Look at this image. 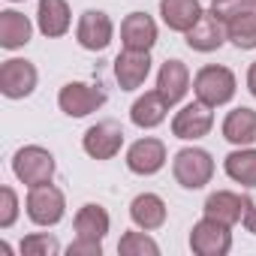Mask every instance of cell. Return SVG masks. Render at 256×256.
<instances>
[{
  "label": "cell",
  "mask_w": 256,
  "mask_h": 256,
  "mask_svg": "<svg viewBox=\"0 0 256 256\" xmlns=\"http://www.w3.org/2000/svg\"><path fill=\"white\" fill-rule=\"evenodd\" d=\"M235 88H238L235 72L226 70V66H217V64L202 66V70L196 72V78H193V94H196V100L205 102V106H211V108L226 106V102L235 96Z\"/></svg>",
  "instance_id": "obj_1"
},
{
  "label": "cell",
  "mask_w": 256,
  "mask_h": 256,
  "mask_svg": "<svg viewBox=\"0 0 256 256\" xmlns=\"http://www.w3.org/2000/svg\"><path fill=\"white\" fill-rule=\"evenodd\" d=\"M172 175L184 190H202L214 178V160L202 148H181L172 160Z\"/></svg>",
  "instance_id": "obj_2"
},
{
  "label": "cell",
  "mask_w": 256,
  "mask_h": 256,
  "mask_svg": "<svg viewBox=\"0 0 256 256\" xmlns=\"http://www.w3.org/2000/svg\"><path fill=\"white\" fill-rule=\"evenodd\" d=\"M12 172L28 187L48 184L54 178V157H52V151H46L40 145H28L12 157Z\"/></svg>",
  "instance_id": "obj_3"
},
{
  "label": "cell",
  "mask_w": 256,
  "mask_h": 256,
  "mask_svg": "<svg viewBox=\"0 0 256 256\" xmlns=\"http://www.w3.org/2000/svg\"><path fill=\"white\" fill-rule=\"evenodd\" d=\"M24 205H28V217L36 226H58L64 220V211H66V199L52 181L40 184V187H30Z\"/></svg>",
  "instance_id": "obj_4"
},
{
  "label": "cell",
  "mask_w": 256,
  "mask_h": 256,
  "mask_svg": "<svg viewBox=\"0 0 256 256\" xmlns=\"http://www.w3.org/2000/svg\"><path fill=\"white\" fill-rule=\"evenodd\" d=\"M232 226L214 220V217H202L193 229H190V250L196 256H226L232 250Z\"/></svg>",
  "instance_id": "obj_5"
},
{
  "label": "cell",
  "mask_w": 256,
  "mask_h": 256,
  "mask_svg": "<svg viewBox=\"0 0 256 256\" xmlns=\"http://www.w3.org/2000/svg\"><path fill=\"white\" fill-rule=\"evenodd\" d=\"M36 82H40V72L24 58L4 60V66H0V94H4L6 100H24V96H30L36 90Z\"/></svg>",
  "instance_id": "obj_6"
},
{
  "label": "cell",
  "mask_w": 256,
  "mask_h": 256,
  "mask_svg": "<svg viewBox=\"0 0 256 256\" xmlns=\"http://www.w3.org/2000/svg\"><path fill=\"white\" fill-rule=\"evenodd\" d=\"M58 106L70 118H88L90 112L106 106V94L100 88H90V84H82V82H70V84L60 88Z\"/></svg>",
  "instance_id": "obj_7"
},
{
  "label": "cell",
  "mask_w": 256,
  "mask_h": 256,
  "mask_svg": "<svg viewBox=\"0 0 256 256\" xmlns=\"http://www.w3.org/2000/svg\"><path fill=\"white\" fill-rule=\"evenodd\" d=\"M112 36H114V24H112V18L102 10H84L82 12L78 28H76V40H78L82 48L102 52V48H108Z\"/></svg>",
  "instance_id": "obj_8"
},
{
  "label": "cell",
  "mask_w": 256,
  "mask_h": 256,
  "mask_svg": "<svg viewBox=\"0 0 256 256\" xmlns=\"http://www.w3.org/2000/svg\"><path fill=\"white\" fill-rule=\"evenodd\" d=\"M211 126H214L211 106H205V102H199V100L190 102V106H184V108L172 118V133H175L178 139H184V142H196V139L208 136Z\"/></svg>",
  "instance_id": "obj_9"
},
{
  "label": "cell",
  "mask_w": 256,
  "mask_h": 256,
  "mask_svg": "<svg viewBox=\"0 0 256 256\" xmlns=\"http://www.w3.org/2000/svg\"><path fill=\"white\" fill-rule=\"evenodd\" d=\"M124 145V130L114 124V120H102V124H94L90 130L82 136V148L88 157L94 160H112Z\"/></svg>",
  "instance_id": "obj_10"
},
{
  "label": "cell",
  "mask_w": 256,
  "mask_h": 256,
  "mask_svg": "<svg viewBox=\"0 0 256 256\" xmlns=\"http://www.w3.org/2000/svg\"><path fill=\"white\" fill-rule=\"evenodd\" d=\"M166 166V145L160 139H139L126 151V169L133 175H157Z\"/></svg>",
  "instance_id": "obj_11"
},
{
  "label": "cell",
  "mask_w": 256,
  "mask_h": 256,
  "mask_svg": "<svg viewBox=\"0 0 256 256\" xmlns=\"http://www.w3.org/2000/svg\"><path fill=\"white\" fill-rule=\"evenodd\" d=\"M151 72V54L148 52H133V48H124L114 58V78L120 84V90H136L145 84Z\"/></svg>",
  "instance_id": "obj_12"
},
{
  "label": "cell",
  "mask_w": 256,
  "mask_h": 256,
  "mask_svg": "<svg viewBox=\"0 0 256 256\" xmlns=\"http://www.w3.org/2000/svg\"><path fill=\"white\" fill-rule=\"evenodd\" d=\"M187 36V46L193 52H217L229 36H226V22L217 18L214 12H202V18L184 34Z\"/></svg>",
  "instance_id": "obj_13"
},
{
  "label": "cell",
  "mask_w": 256,
  "mask_h": 256,
  "mask_svg": "<svg viewBox=\"0 0 256 256\" xmlns=\"http://www.w3.org/2000/svg\"><path fill=\"white\" fill-rule=\"evenodd\" d=\"M120 42L133 52H151L157 42V24L148 12H130L120 24Z\"/></svg>",
  "instance_id": "obj_14"
},
{
  "label": "cell",
  "mask_w": 256,
  "mask_h": 256,
  "mask_svg": "<svg viewBox=\"0 0 256 256\" xmlns=\"http://www.w3.org/2000/svg\"><path fill=\"white\" fill-rule=\"evenodd\" d=\"M157 90L163 94V100L169 106H178L187 96V90H190V70L181 60H175V58L166 60L160 66V72H157Z\"/></svg>",
  "instance_id": "obj_15"
},
{
  "label": "cell",
  "mask_w": 256,
  "mask_h": 256,
  "mask_svg": "<svg viewBox=\"0 0 256 256\" xmlns=\"http://www.w3.org/2000/svg\"><path fill=\"white\" fill-rule=\"evenodd\" d=\"M202 4L199 0H160V16L163 24L175 34H187L199 18H202Z\"/></svg>",
  "instance_id": "obj_16"
},
{
  "label": "cell",
  "mask_w": 256,
  "mask_h": 256,
  "mask_svg": "<svg viewBox=\"0 0 256 256\" xmlns=\"http://www.w3.org/2000/svg\"><path fill=\"white\" fill-rule=\"evenodd\" d=\"M223 139L238 145V148H247L256 142V112L247 108V106H238L232 108L226 118H223Z\"/></svg>",
  "instance_id": "obj_17"
},
{
  "label": "cell",
  "mask_w": 256,
  "mask_h": 256,
  "mask_svg": "<svg viewBox=\"0 0 256 256\" xmlns=\"http://www.w3.org/2000/svg\"><path fill=\"white\" fill-rule=\"evenodd\" d=\"M70 6L66 0H40V10H36V24H40V34L48 36V40H58L70 30Z\"/></svg>",
  "instance_id": "obj_18"
},
{
  "label": "cell",
  "mask_w": 256,
  "mask_h": 256,
  "mask_svg": "<svg viewBox=\"0 0 256 256\" xmlns=\"http://www.w3.org/2000/svg\"><path fill=\"white\" fill-rule=\"evenodd\" d=\"M130 217L139 229L145 232H154L166 223V202L157 196V193H139L130 205Z\"/></svg>",
  "instance_id": "obj_19"
},
{
  "label": "cell",
  "mask_w": 256,
  "mask_h": 256,
  "mask_svg": "<svg viewBox=\"0 0 256 256\" xmlns=\"http://www.w3.org/2000/svg\"><path fill=\"white\" fill-rule=\"evenodd\" d=\"M166 112H169V102L163 100L160 90H148L145 96H139L130 108V120L136 126H142V130H154V126H160L166 120Z\"/></svg>",
  "instance_id": "obj_20"
},
{
  "label": "cell",
  "mask_w": 256,
  "mask_h": 256,
  "mask_svg": "<svg viewBox=\"0 0 256 256\" xmlns=\"http://www.w3.org/2000/svg\"><path fill=\"white\" fill-rule=\"evenodd\" d=\"M205 217H214L226 226H235L241 223L244 217V196L232 193V190H217L205 199Z\"/></svg>",
  "instance_id": "obj_21"
},
{
  "label": "cell",
  "mask_w": 256,
  "mask_h": 256,
  "mask_svg": "<svg viewBox=\"0 0 256 256\" xmlns=\"http://www.w3.org/2000/svg\"><path fill=\"white\" fill-rule=\"evenodd\" d=\"M30 36H34V24H30L28 16H22L16 10L0 12V46L6 52H16V48L28 46Z\"/></svg>",
  "instance_id": "obj_22"
},
{
  "label": "cell",
  "mask_w": 256,
  "mask_h": 256,
  "mask_svg": "<svg viewBox=\"0 0 256 256\" xmlns=\"http://www.w3.org/2000/svg\"><path fill=\"white\" fill-rule=\"evenodd\" d=\"M72 226H76V235H78V238H96V241H102V238L108 235L112 220H108V211H106L102 205H94V202H90V205H82V208H78Z\"/></svg>",
  "instance_id": "obj_23"
},
{
  "label": "cell",
  "mask_w": 256,
  "mask_h": 256,
  "mask_svg": "<svg viewBox=\"0 0 256 256\" xmlns=\"http://www.w3.org/2000/svg\"><path fill=\"white\" fill-rule=\"evenodd\" d=\"M223 169L226 175L241 184V187H256V148H241V151H232L226 160H223Z\"/></svg>",
  "instance_id": "obj_24"
},
{
  "label": "cell",
  "mask_w": 256,
  "mask_h": 256,
  "mask_svg": "<svg viewBox=\"0 0 256 256\" xmlns=\"http://www.w3.org/2000/svg\"><path fill=\"white\" fill-rule=\"evenodd\" d=\"M226 36L235 48L250 52L256 48V10H244L226 22Z\"/></svg>",
  "instance_id": "obj_25"
},
{
  "label": "cell",
  "mask_w": 256,
  "mask_h": 256,
  "mask_svg": "<svg viewBox=\"0 0 256 256\" xmlns=\"http://www.w3.org/2000/svg\"><path fill=\"white\" fill-rule=\"evenodd\" d=\"M118 253L120 256H157L160 244L145 232H124L118 241Z\"/></svg>",
  "instance_id": "obj_26"
},
{
  "label": "cell",
  "mask_w": 256,
  "mask_h": 256,
  "mask_svg": "<svg viewBox=\"0 0 256 256\" xmlns=\"http://www.w3.org/2000/svg\"><path fill=\"white\" fill-rule=\"evenodd\" d=\"M58 250H60V244L48 232H34V235H28L22 241V253L24 256H54Z\"/></svg>",
  "instance_id": "obj_27"
},
{
  "label": "cell",
  "mask_w": 256,
  "mask_h": 256,
  "mask_svg": "<svg viewBox=\"0 0 256 256\" xmlns=\"http://www.w3.org/2000/svg\"><path fill=\"white\" fill-rule=\"evenodd\" d=\"M18 217V196L12 187H0V229H10Z\"/></svg>",
  "instance_id": "obj_28"
},
{
  "label": "cell",
  "mask_w": 256,
  "mask_h": 256,
  "mask_svg": "<svg viewBox=\"0 0 256 256\" xmlns=\"http://www.w3.org/2000/svg\"><path fill=\"white\" fill-rule=\"evenodd\" d=\"M244 10H256L253 0H211V12L217 18H223V22H229L232 16H238Z\"/></svg>",
  "instance_id": "obj_29"
},
{
  "label": "cell",
  "mask_w": 256,
  "mask_h": 256,
  "mask_svg": "<svg viewBox=\"0 0 256 256\" xmlns=\"http://www.w3.org/2000/svg\"><path fill=\"white\" fill-rule=\"evenodd\" d=\"M66 253L70 256H102V241H96V238H78L76 235V241L66 247Z\"/></svg>",
  "instance_id": "obj_30"
},
{
  "label": "cell",
  "mask_w": 256,
  "mask_h": 256,
  "mask_svg": "<svg viewBox=\"0 0 256 256\" xmlns=\"http://www.w3.org/2000/svg\"><path fill=\"white\" fill-rule=\"evenodd\" d=\"M241 223H244V229L250 235H256V199H250V196H244V217H241Z\"/></svg>",
  "instance_id": "obj_31"
},
{
  "label": "cell",
  "mask_w": 256,
  "mask_h": 256,
  "mask_svg": "<svg viewBox=\"0 0 256 256\" xmlns=\"http://www.w3.org/2000/svg\"><path fill=\"white\" fill-rule=\"evenodd\" d=\"M247 88H250V94L256 96V64H250V70H247Z\"/></svg>",
  "instance_id": "obj_32"
},
{
  "label": "cell",
  "mask_w": 256,
  "mask_h": 256,
  "mask_svg": "<svg viewBox=\"0 0 256 256\" xmlns=\"http://www.w3.org/2000/svg\"><path fill=\"white\" fill-rule=\"evenodd\" d=\"M12 4H18V0H12Z\"/></svg>",
  "instance_id": "obj_33"
},
{
  "label": "cell",
  "mask_w": 256,
  "mask_h": 256,
  "mask_svg": "<svg viewBox=\"0 0 256 256\" xmlns=\"http://www.w3.org/2000/svg\"><path fill=\"white\" fill-rule=\"evenodd\" d=\"M253 6H256V0H253Z\"/></svg>",
  "instance_id": "obj_34"
}]
</instances>
